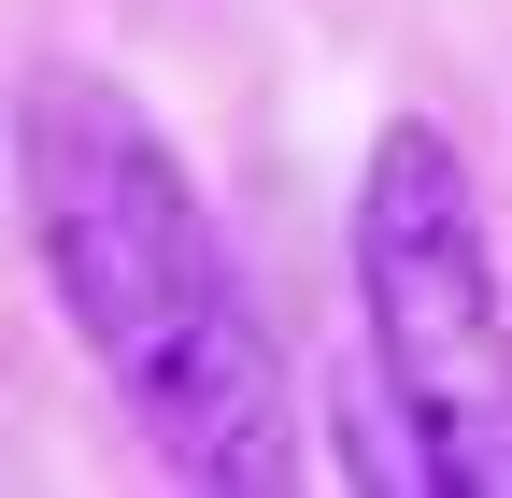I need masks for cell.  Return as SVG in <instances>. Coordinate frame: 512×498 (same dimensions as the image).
I'll return each mask as SVG.
<instances>
[{"label":"cell","instance_id":"1","mask_svg":"<svg viewBox=\"0 0 512 498\" xmlns=\"http://www.w3.org/2000/svg\"><path fill=\"white\" fill-rule=\"evenodd\" d=\"M15 214L57 285V328L86 342L143 456L200 498H271L299 484V385L271 314L242 299L200 171L114 72L43 57L15 86Z\"/></svg>","mask_w":512,"mask_h":498},{"label":"cell","instance_id":"2","mask_svg":"<svg viewBox=\"0 0 512 498\" xmlns=\"http://www.w3.org/2000/svg\"><path fill=\"white\" fill-rule=\"evenodd\" d=\"M356 328L384 370L399 484L512 498V271L470 157L427 114H399L356 171Z\"/></svg>","mask_w":512,"mask_h":498}]
</instances>
